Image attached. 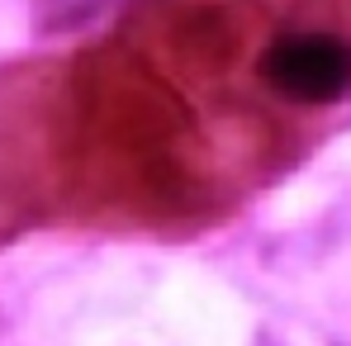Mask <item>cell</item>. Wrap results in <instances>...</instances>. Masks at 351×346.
<instances>
[{"mask_svg":"<svg viewBox=\"0 0 351 346\" xmlns=\"http://www.w3.org/2000/svg\"><path fill=\"white\" fill-rule=\"evenodd\" d=\"M266 95L294 110H328L351 95V29L337 19H285L256 58Z\"/></svg>","mask_w":351,"mask_h":346,"instance_id":"cell-1","label":"cell"}]
</instances>
